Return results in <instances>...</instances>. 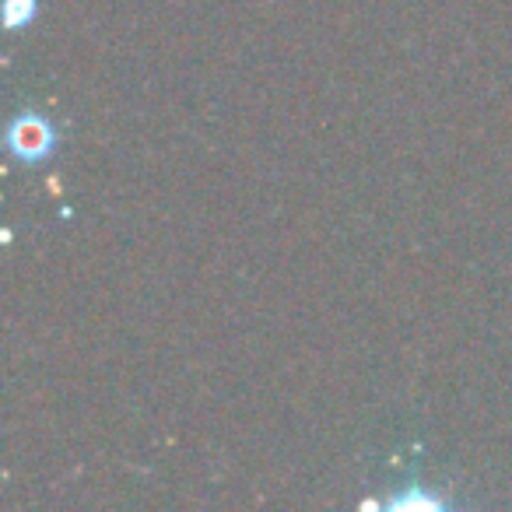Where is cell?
<instances>
[{"instance_id": "cell-2", "label": "cell", "mask_w": 512, "mask_h": 512, "mask_svg": "<svg viewBox=\"0 0 512 512\" xmlns=\"http://www.w3.org/2000/svg\"><path fill=\"white\" fill-rule=\"evenodd\" d=\"M36 18V0H4V25L8 29H25Z\"/></svg>"}, {"instance_id": "cell-1", "label": "cell", "mask_w": 512, "mask_h": 512, "mask_svg": "<svg viewBox=\"0 0 512 512\" xmlns=\"http://www.w3.org/2000/svg\"><path fill=\"white\" fill-rule=\"evenodd\" d=\"M8 148L18 162L39 165L53 155V148H57V134H53L50 120H43L39 113H18L8 127Z\"/></svg>"}]
</instances>
